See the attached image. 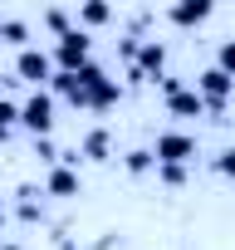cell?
<instances>
[{"label": "cell", "instance_id": "6da1fadb", "mask_svg": "<svg viewBox=\"0 0 235 250\" xmlns=\"http://www.w3.org/2000/svg\"><path fill=\"white\" fill-rule=\"evenodd\" d=\"M196 93L206 98V113H225V98L235 93V79H230L225 69H215V64H211V69H201V74H196Z\"/></svg>", "mask_w": 235, "mask_h": 250}, {"label": "cell", "instance_id": "7a4b0ae2", "mask_svg": "<svg viewBox=\"0 0 235 250\" xmlns=\"http://www.w3.org/2000/svg\"><path fill=\"white\" fill-rule=\"evenodd\" d=\"M20 123H25L35 138H49V128H54V98H49V88H35L20 103Z\"/></svg>", "mask_w": 235, "mask_h": 250}, {"label": "cell", "instance_id": "3957f363", "mask_svg": "<svg viewBox=\"0 0 235 250\" xmlns=\"http://www.w3.org/2000/svg\"><path fill=\"white\" fill-rule=\"evenodd\" d=\"M49 59H54V69H69V74H74V69H83V64H88V30H78V25H74L69 35H59V44H54V54H49Z\"/></svg>", "mask_w": 235, "mask_h": 250}, {"label": "cell", "instance_id": "277c9868", "mask_svg": "<svg viewBox=\"0 0 235 250\" xmlns=\"http://www.w3.org/2000/svg\"><path fill=\"white\" fill-rule=\"evenodd\" d=\"M152 157H157V162H176V167H186V162L196 157V138H191V133H176V128H167V133H157V147H152Z\"/></svg>", "mask_w": 235, "mask_h": 250}, {"label": "cell", "instance_id": "5b68a950", "mask_svg": "<svg viewBox=\"0 0 235 250\" xmlns=\"http://www.w3.org/2000/svg\"><path fill=\"white\" fill-rule=\"evenodd\" d=\"M15 74H20V79H30L35 88H44V83L54 79V59H49L44 49H35V44H25V49L15 54Z\"/></svg>", "mask_w": 235, "mask_h": 250}, {"label": "cell", "instance_id": "8992f818", "mask_svg": "<svg viewBox=\"0 0 235 250\" xmlns=\"http://www.w3.org/2000/svg\"><path fill=\"white\" fill-rule=\"evenodd\" d=\"M133 69H137L142 79H152V83H157V79H162V69H167V44H162V40H142V49H137V64H133Z\"/></svg>", "mask_w": 235, "mask_h": 250}, {"label": "cell", "instance_id": "52a82bcc", "mask_svg": "<svg viewBox=\"0 0 235 250\" xmlns=\"http://www.w3.org/2000/svg\"><path fill=\"white\" fill-rule=\"evenodd\" d=\"M44 191L49 196H78V172L74 167H49V177H44Z\"/></svg>", "mask_w": 235, "mask_h": 250}, {"label": "cell", "instance_id": "ba28073f", "mask_svg": "<svg viewBox=\"0 0 235 250\" xmlns=\"http://www.w3.org/2000/svg\"><path fill=\"white\" fill-rule=\"evenodd\" d=\"M167 113H172V118H201V113H206V98H201L196 88H181L176 98H167Z\"/></svg>", "mask_w": 235, "mask_h": 250}, {"label": "cell", "instance_id": "9c48e42d", "mask_svg": "<svg viewBox=\"0 0 235 250\" xmlns=\"http://www.w3.org/2000/svg\"><path fill=\"white\" fill-rule=\"evenodd\" d=\"M206 15H211V0H181V5H172V10H167V20H172V25H201Z\"/></svg>", "mask_w": 235, "mask_h": 250}, {"label": "cell", "instance_id": "30bf717a", "mask_svg": "<svg viewBox=\"0 0 235 250\" xmlns=\"http://www.w3.org/2000/svg\"><path fill=\"white\" fill-rule=\"evenodd\" d=\"M83 98H88V108H113L118 98H123V83H118V79H103V83H98V88H88Z\"/></svg>", "mask_w": 235, "mask_h": 250}, {"label": "cell", "instance_id": "8fae6325", "mask_svg": "<svg viewBox=\"0 0 235 250\" xmlns=\"http://www.w3.org/2000/svg\"><path fill=\"white\" fill-rule=\"evenodd\" d=\"M83 157H93V162H103L108 152H113V138H108V128H93V133H83V147H78Z\"/></svg>", "mask_w": 235, "mask_h": 250}, {"label": "cell", "instance_id": "7c38bea8", "mask_svg": "<svg viewBox=\"0 0 235 250\" xmlns=\"http://www.w3.org/2000/svg\"><path fill=\"white\" fill-rule=\"evenodd\" d=\"M123 167H128L133 177H142V172H152V167H157V157H152V147H133V152L123 157Z\"/></svg>", "mask_w": 235, "mask_h": 250}, {"label": "cell", "instance_id": "4fadbf2b", "mask_svg": "<svg viewBox=\"0 0 235 250\" xmlns=\"http://www.w3.org/2000/svg\"><path fill=\"white\" fill-rule=\"evenodd\" d=\"M25 40H30V25H25V20H15V15H5V30H0V44H20V49H25Z\"/></svg>", "mask_w": 235, "mask_h": 250}, {"label": "cell", "instance_id": "5bb4252c", "mask_svg": "<svg viewBox=\"0 0 235 250\" xmlns=\"http://www.w3.org/2000/svg\"><path fill=\"white\" fill-rule=\"evenodd\" d=\"M108 15H113V10L103 5V0H88V5H78V20H83V25H108Z\"/></svg>", "mask_w": 235, "mask_h": 250}, {"label": "cell", "instance_id": "9a60e30c", "mask_svg": "<svg viewBox=\"0 0 235 250\" xmlns=\"http://www.w3.org/2000/svg\"><path fill=\"white\" fill-rule=\"evenodd\" d=\"M157 177H162V187H186V167H176V162H157Z\"/></svg>", "mask_w": 235, "mask_h": 250}, {"label": "cell", "instance_id": "2e32d148", "mask_svg": "<svg viewBox=\"0 0 235 250\" xmlns=\"http://www.w3.org/2000/svg\"><path fill=\"white\" fill-rule=\"evenodd\" d=\"M44 25H49L54 35H69V30H74V25H69V10H59V5H49V10H44Z\"/></svg>", "mask_w": 235, "mask_h": 250}, {"label": "cell", "instance_id": "e0dca14e", "mask_svg": "<svg viewBox=\"0 0 235 250\" xmlns=\"http://www.w3.org/2000/svg\"><path fill=\"white\" fill-rule=\"evenodd\" d=\"M215 69H225V74L235 79V40H225V44L215 49Z\"/></svg>", "mask_w": 235, "mask_h": 250}, {"label": "cell", "instance_id": "ac0fdd59", "mask_svg": "<svg viewBox=\"0 0 235 250\" xmlns=\"http://www.w3.org/2000/svg\"><path fill=\"white\" fill-rule=\"evenodd\" d=\"M35 152H39V157H44L49 167H59V147H54L49 138H35Z\"/></svg>", "mask_w": 235, "mask_h": 250}, {"label": "cell", "instance_id": "d6986e66", "mask_svg": "<svg viewBox=\"0 0 235 250\" xmlns=\"http://www.w3.org/2000/svg\"><path fill=\"white\" fill-rule=\"evenodd\" d=\"M215 172H220V177H230V182H235V147H225V152H220V157H215Z\"/></svg>", "mask_w": 235, "mask_h": 250}, {"label": "cell", "instance_id": "ffe728a7", "mask_svg": "<svg viewBox=\"0 0 235 250\" xmlns=\"http://www.w3.org/2000/svg\"><path fill=\"white\" fill-rule=\"evenodd\" d=\"M157 88H162V98H176L186 83H181V79H172V74H162V79H157Z\"/></svg>", "mask_w": 235, "mask_h": 250}, {"label": "cell", "instance_id": "44dd1931", "mask_svg": "<svg viewBox=\"0 0 235 250\" xmlns=\"http://www.w3.org/2000/svg\"><path fill=\"white\" fill-rule=\"evenodd\" d=\"M0 123H20V103H10V98H0Z\"/></svg>", "mask_w": 235, "mask_h": 250}, {"label": "cell", "instance_id": "7402d4cb", "mask_svg": "<svg viewBox=\"0 0 235 250\" xmlns=\"http://www.w3.org/2000/svg\"><path fill=\"white\" fill-rule=\"evenodd\" d=\"M137 49H142V40H123V44H118V54H123L128 64H137Z\"/></svg>", "mask_w": 235, "mask_h": 250}, {"label": "cell", "instance_id": "603a6c76", "mask_svg": "<svg viewBox=\"0 0 235 250\" xmlns=\"http://www.w3.org/2000/svg\"><path fill=\"white\" fill-rule=\"evenodd\" d=\"M20 216H25V221H39V216H44V206H39V201H30V196H25V201H20Z\"/></svg>", "mask_w": 235, "mask_h": 250}, {"label": "cell", "instance_id": "cb8c5ba5", "mask_svg": "<svg viewBox=\"0 0 235 250\" xmlns=\"http://www.w3.org/2000/svg\"><path fill=\"white\" fill-rule=\"evenodd\" d=\"M5 138H10V123H0V143H5Z\"/></svg>", "mask_w": 235, "mask_h": 250}, {"label": "cell", "instance_id": "d4e9b609", "mask_svg": "<svg viewBox=\"0 0 235 250\" xmlns=\"http://www.w3.org/2000/svg\"><path fill=\"white\" fill-rule=\"evenodd\" d=\"M0 226H5V201H0Z\"/></svg>", "mask_w": 235, "mask_h": 250}, {"label": "cell", "instance_id": "484cf974", "mask_svg": "<svg viewBox=\"0 0 235 250\" xmlns=\"http://www.w3.org/2000/svg\"><path fill=\"white\" fill-rule=\"evenodd\" d=\"M0 30H5V15H0Z\"/></svg>", "mask_w": 235, "mask_h": 250}]
</instances>
